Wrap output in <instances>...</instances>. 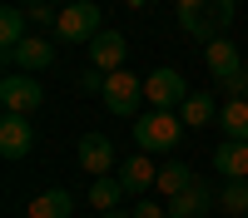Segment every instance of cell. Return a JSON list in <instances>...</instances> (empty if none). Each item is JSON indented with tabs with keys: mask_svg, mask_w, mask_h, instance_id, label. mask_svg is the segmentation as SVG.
Returning a JSON list of instances; mask_svg holds the SVG:
<instances>
[{
	"mask_svg": "<svg viewBox=\"0 0 248 218\" xmlns=\"http://www.w3.org/2000/svg\"><path fill=\"white\" fill-rule=\"evenodd\" d=\"M233 25V0H179V30L189 40L214 45Z\"/></svg>",
	"mask_w": 248,
	"mask_h": 218,
	"instance_id": "cell-1",
	"label": "cell"
},
{
	"mask_svg": "<svg viewBox=\"0 0 248 218\" xmlns=\"http://www.w3.org/2000/svg\"><path fill=\"white\" fill-rule=\"evenodd\" d=\"M184 139V119L174 109H149L144 119H134V144L139 154H169Z\"/></svg>",
	"mask_w": 248,
	"mask_h": 218,
	"instance_id": "cell-2",
	"label": "cell"
},
{
	"mask_svg": "<svg viewBox=\"0 0 248 218\" xmlns=\"http://www.w3.org/2000/svg\"><path fill=\"white\" fill-rule=\"evenodd\" d=\"M99 30H105V20H99L94 0H70V5L60 10V25H55V35L70 40V45H90Z\"/></svg>",
	"mask_w": 248,
	"mask_h": 218,
	"instance_id": "cell-3",
	"label": "cell"
},
{
	"mask_svg": "<svg viewBox=\"0 0 248 218\" xmlns=\"http://www.w3.org/2000/svg\"><path fill=\"white\" fill-rule=\"evenodd\" d=\"M105 109L109 114H119V119H134L139 114V104H144V79L134 74V70H114L109 79H105Z\"/></svg>",
	"mask_w": 248,
	"mask_h": 218,
	"instance_id": "cell-4",
	"label": "cell"
},
{
	"mask_svg": "<svg viewBox=\"0 0 248 218\" xmlns=\"http://www.w3.org/2000/svg\"><path fill=\"white\" fill-rule=\"evenodd\" d=\"M189 94H194V89L184 85V74L169 70V65L154 70L149 79H144V99H149V109H174V114H179V104H184Z\"/></svg>",
	"mask_w": 248,
	"mask_h": 218,
	"instance_id": "cell-5",
	"label": "cell"
},
{
	"mask_svg": "<svg viewBox=\"0 0 248 218\" xmlns=\"http://www.w3.org/2000/svg\"><path fill=\"white\" fill-rule=\"evenodd\" d=\"M0 104H5V114H35L40 104H45V89L35 85V74H5L0 79Z\"/></svg>",
	"mask_w": 248,
	"mask_h": 218,
	"instance_id": "cell-6",
	"label": "cell"
},
{
	"mask_svg": "<svg viewBox=\"0 0 248 218\" xmlns=\"http://www.w3.org/2000/svg\"><path fill=\"white\" fill-rule=\"evenodd\" d=\"M75 154H79V169L94 174V178H109V174L119 169V154H114V139H109V134H85Z\"/></svg>",
	"mask_w": 248,
	"mask_h": 218,
	"instance_id": "cell-7",
	"label": "cell"
},
{
	"mask_svg": "<svg viewBox=\"0 0 248 218\" xmlns=\"http://www.w3.org/2000/svg\"><path fill=\"white\" fill-rule=\"evenodd\" d=\"M5 65H10V74H40V70L55 65V45L30 35V40H20L15 50H5Z\"/></svg>",
	"mask_w": 248,
	"mask_h": 218,
	"instance_id": "cell-8",
	"label": "cell"
},
{
	"mask_svg": "<svg viewBox=\"0 0 248 218\" xmlns=\"http://www.w3.org/2000/svg\"><path fill=\"white\" fill-rule=\"evenodd\" d=\"M124 59H129V40H124L119 30H99V35L90 40V65H94V70L114 74V70H124Z\"/></svg>",
	"mask_w": 248,
	"mask_h": 218,
	"instance_id": "cell-9",
	"label": "cell"
},
{
	"mask_svg": "<svg viewBox=\"0 0 248 218\" xmlns=\"http://www.w3.org/2000/svg\"><path fill=\"white\" fill-rule=\"evenodd\" d=\"M203 59H209V74L218 79V85H229V79H238V74L248 70V55L233 45V40H214Z\"/></svg>",
	"mask_w": 248,
	"mask_h": 218,
	"instance_id": "cell-10",
	"label": "cell"
},
{
	"mask_svg": "<svg viewBox=\"0 0 248 218\" xmlns=\"http://www.w3.org/2000/svg\"><path fill=\"white\" fill-rule=\"evenodd\" d=\"M30 149H35L30 119L25 114H5V119H0V154H5V159H30Z\"/></svg>",
	"mask_w": 248,
	"mask_h": 218,
	"instance_id": "cell-11",
	"label": "cell"
},
{
	"mask_svg": "<svg viewBox=\"0 0 248 218\" xmlns=\"http://www.w3.org/2000/svg\"><path fill=\"white\" fill-rule=\"evenodd\" d=\"M119 184H124V193H149L154 184H159V169L149 164V154H134V159H124L119 164Z\"/></svg>",
	"mask_w": 248,
	"mask_h": 218,
	"instance_id": "cell-12",
	"label": "cell"
},
{
	"mask_svg": "<svg viewBox=\"0 0 248 218\" xmlns=\"http://www.w3.org/2000/svg\"><path fill=\"white\" fill-rule=\"evenodd\" d=\"M214 169L223 174V184H229V178H248V144L243 139H223L214 149Z\"/></svg>",
	"mask_w": 248,
	"mask_h": 218,
	"instance_id": "cell-13",
	"label": "cell"
},
{
	"mask_svg": "<svg viewBox=\"0 0 248 218\" xmlns=\"http://www.w3.org/2000/svg\"><path fill=\"white\" fill-rule=\"evenodd\" d=\"M209 203H214V189L209 184H194L189 193L169 198V218H199V213H209Z\"/></svg>",
	"mask_w": 248,
	"mask_h": 218,
	"instance_id": "cell-14",
	"label": "cell"
},
{
	"mask_svg": "<svg viewBox=\"0 0 248 218\" xmlns=\"http://www.w3.org/2000/svg\"><path fill=\"white\" fill-rule=\"evenodd\" d=\"M179 119H184V129H203L209 119H218V104H214V94H199V89H194V94L179 104Z\"/></svg>",
	"mask_w": 248,
	"mask_h": 218,
	"instance_id": "cell-15",
	"label": "cell"
},
{
	"mask_svg": "<svg viewBox=\"0 0 248 218\" xmlns=\"http://www.w3.org/2000/svg\"><path fill=\"white\" fill-rule=\"evenodd\" d=\"M70 208H75L70 189H45V193L30 203V218H70Z\"/></svg>",
	"mask_w": 248,
	"mask_h": 218,
	"instance_id": "cell-16",
	"label": "cell"
},
{
	"mask_svg": "<svg viewBox=\"0 0 248 218\" xmlns=\"http://www.w3.org/2000/svg\"><path fill=\"white\" fill-rule=\"evenodd\" d=\"M20 40H30V15L15 10V5H5V10H0V45L15 50Z\"/></svg>",
	"mask_w": 248,
	"mask_h": 218,
	"instance_id": "cell-17",
	"label": "cell"
},
{
	"mask_svg": "<svg viewBox=\"0 0 248 218\" xmlns=\"http://www.w3.org/2000/svg\"><path fill=\"white\" fill-rule=\"evenodd\" d=\"M194 184H199V178L189 174V164H164V169H159V184H154V189H159L164 198H179V193H189Z\"/></svg>",
	"mask_w": 248,
	"mask_h": 218,
	"instance_id": "cell-18",
	"label": "cell"
},
{
	"mask_svg": "<svg viewBox=\"0 0 248 218\" xmlns=\"http://www.w3.org/2000/svg\"><path fill=\"white\" fill-rule=\"evenodd\" d=\"M218 129L229 139H243L248 144V99H229V104L218 109Z\"/></svg>",
	"mask_w": 248,
	"mask_h": 218,
	"instance_id": "cell-19",
	"label": "cell"
},
{
	"mask_svg": "<svg viewBox=\"0 0 248 218\" xmlns=\"http://www.w3.org/2000/svg\"><path fill=\"white\" fill-rule=\"evenodd\" d=\"M119 198H124V184H119V178H94V184H90V208H94V213H114Z\"/></svg>",
	"mask_w": 248,
	"mask_h": 218,
	"instance_id": "cell-20",
	"label": "cell"
},
{
	"mask_svg": "<svg viewBox=\"0 0 248 218\" xmlns=\"http://www.w3.org/2000/svg\"><path fill=\"white\" fill-rule=\"evenodd\" d=\"M218 203H223V213H248V178H229L218 189Z\"/></svg>",
	"mask_w": 248,
	"mask_h": 218,
	"instance_id": "cell-21",
	"label": "cell"
},
{
	"mask_svg": "<svg viewBox=\"0 0 248 218\" xmlns=\"http://www.w3.org/2000/svg\"><path fill=\"white\" fill-rule=\"evenodd\" d=\"M105 79H109L105 70H94V65H85V70H79V79H75V85L85 89V94H105Z\"/></svg>",
	"mask_w": 248,
	"mask_h": 218,
	"instance_id": "cell-22",
	"label": "cell"
},
{
	"mask_svg": "<svg viewBox=\"0 0 248 218\" xmlns=\"http://www.w3.org/2000/svg\"><path fill=\"white\" fill-rule=\"evenodd\" d=\"M25 15H30V25H60V10L55 5H35V0H30Z\"/></svg>",
	"mask_w": 248,
	"mask_h": 218,
	"instance_id": "cell-23",
	"label": "cell"
},
{
	"mask_svg": "<svg viewBox=\"0 0 248 218\" xmlns=\"http://www.w3.org/2000/svg\"><path fill=\"white\" fill-rule=\"evenodd\" d=\"M134 218H169V208H159V203H149V198H144V203L134 208Z\"/></svg>",
	"mask_w": 248,
	"mask_h": 218,
	"instance_id": "cell-24",
	"label": "cell"
},
{
	"mask_svg": "<svg viewBox=\"0 0 248 218\" xmlns=\"http://www.w3.org/2000/svg\"><path fill=\"white\" fill-rule=\"evenodd\" d=\"M99 218H134V213H119V208H114V213H99Z\"/></svg>",
	"mask_w": 248,
	"mask_h": 218,
	"instance_id": "cell-25",
	"label": "cell"
},
{
	"mask_svg": "<svg viewBox=\"0 0 248 218\" xmlns=\"http://www.w3.org/2000/svg\"><path fill=\"white\" fill-rule=\"evenodd\" d=\"M124 5H129V10H139V5H144V0H124Z\"/></svg>",
	"mask_w": 248,
	"mask_h": 218,
	"instance_id": "cell-26",
	"label": "cell"
},
{
	"mask_svg": "<svg viewBox=\"0 0 248 218\" xmlns=\"http://www.w3.org/2000/svg\"><path fill=\"white\" fill-rule=\"evenodd\" d=\"M35 5H55V0H35Z\"/></svg>",
	"mask_w": 248,
	"mask_h": 218,
	"instance_id": "cell-27",
	"label": "cell"
},
{
	"mask_svg": "<svg viewBox=\"0 0 248 218\" xmlns=\"http://www.w3.org/2000/svg\"><path fill=\"white\" fill-rule=\"evenodd\" d=\"M199 218H209V213H199Z\"/></svg>",
	"mask_w": 248,
	"mask_h": 218,
	"instance_id": "cell-28",
	"label": "cell"
},
{
	"mask_svg": "<svg viewBox=\"0 0 248 218\" xmlns=\"http://www.w3.org/2000/svg\"><path fill=\"white\" fill-rule=\"evenodd\" d=\"M243 218H248V213H243Z\"/></svg>",
	"mask_w": 248,
	"mask_h": 218,
	"instance_id": "cell-29",
	"label": "cell"
}]
</instances>
